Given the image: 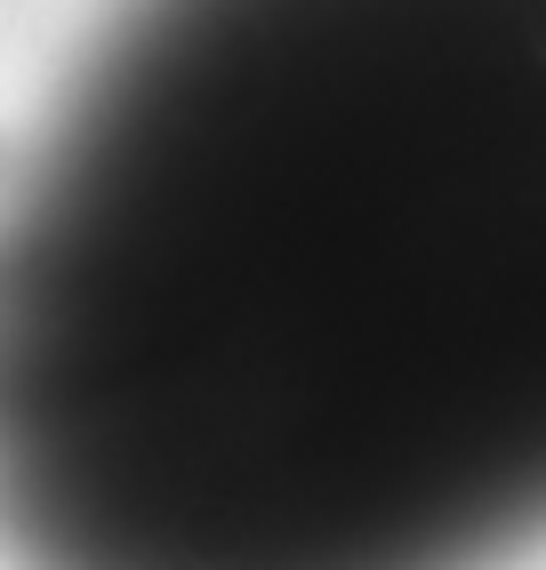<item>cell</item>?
<instances>
[{"instance_id": "obj_1", "label": "cell", "mask_w": 546, "mask_h": 570, "mask_svg": "<svg viewBox=\"0 0 546 570\" xmlns=\"http://www.w3.org/2000/svg\"><path fill=\"white\" fill-rule=\"evenodd\" d=\"M538 554L546 0H129L0 194V562Z\"/></svg>"}]
</instances>
